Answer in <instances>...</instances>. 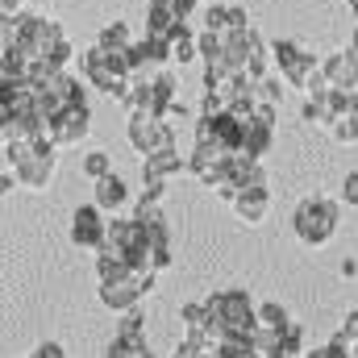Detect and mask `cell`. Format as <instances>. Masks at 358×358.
Segmentation results:
<instances>
[{
	"mask_svg": "<svg viewBox=\"0 0 358 358\" xmlns=\"http://www.w3.org/2000/svg\"><path fill=\"white\" fill-rule=\"evenodd\" d=\"M0 155L8 159V167L17 176V187H29V192H46L55 171H59V146L42 138V125L34 134L13 138Z\"/></svg>",
	"mask_w": 358,
	"mask_h": 358,
	"instance_id": "obj_1",
	"label": "cell"
},
{
	"mask_svg": "<svg viewBox=\"0 0 358 358\" xmlns=\"http://www.w3.org/2000/svg\"><path fill=\"white\" fill-rule=\"evenodd\" d=\"M204 308L221 338H255V329H259V304L242 287H221V292L204 296Z\"/></svg>",
	"mask_w": 358,
	"mask_h": 358,
	"instance_id": "obj_2",
	"label": "cell"
},
{
	"mask_svg": "<svg viewBox=\"0 0 358 358\" xmlns=\"http://www.w3.org/2000/svg\"><path fill=\"white\" fill-rule=\"evenodd\" d=\"M338 221H342V200H334V196H304L296 204V213H292V234L304 246L321 250L338 234Z\"/></svg>",
	"mask_w": 358,
	"mask_h": 358,
	"instance_id": "obj_3",
	"label": "cell"
},
{
	"mask_svg": "<svg viewBox=\"0 0 358 358\" xmlns=\"http://www.w3.org/2000/svg\"><path fill=\"white\" fill-rule=\"evenodd\" d=\"M271 63H275V71L283 76V84H292V88H300L304 96H317V92H325V71H321V59H313L300 42H292V38H279V42H271Z\"/></svg>",
	"mask_w": 358,
	"mask_h": 358,
	"instance_id": "obj_4",
	"label": "cell"
},
{
	"mask_svg": "<svg viewBox=\"0 0 358 358\" xmlns=\"http://www.w3.org/2000/svg\"><path fill=\"white\" fill-rule=\"evenodd\" d=\"M80 76H84V84L108 92L117 100H125V92H129V63H125V55H104L100 46H92V50L80 55Z\"/></svg>",
	"mask_w": 358,
	"mask_h": 358,
	"instance_id": "obj_5",
	"label": "cell"
},
{
	"mask_svg": "<svg viewBox=\"0 0 358 358\" xmlns=\"http://www.w3.org/2000/svg\"><path fill=\"white\" fill-rule=\"evenodd\" d=\"M155 271H134V275H125V279H113V283H100L96 287V296H100V304L104 308H113L117 317L125 313V308H138L150 292H155Z\"/></svg>",
	"mask_w": 358,
	"mask_h": 358,
	"instance_id": "obj_6",
	"label": "cell"
},
{
	"mask_svg": "<svg viewBox=\"0 0 358 358\" xmlns=\"http://www.w3.org/2000/svg\"><path fill=\"white\" fill-rule=\"evenodd\" d=\"M125 134H129V146H134L138 155H150V150H159V146H176V125H167L163 117H155V113H146V108H129Z\"/></svg>",
	"mask_w": 358,
	"mask_h": 358,
	"instance_id": "obj_7",
	"label": "cell"
},
{
	"mask_svg": "<svg viewBox=\"0 0 358 358\" xmlns=\"http://www.w3.org/2000/svg\"><path fill=\"white\" fill-rule=\"evenodd\" d=\"M88 129H92L88 100H84V104H67L59 117L42 121V138H46V142H55L59 150H63V146H80V142L88 138Z\"/></svg>",
	"mask_w": 358,
	"mask_h": 358,
	"instance_id": "obj_8",
	"label": "cell"
},
{
	"mask_svg": "<svg viewBox=\"0 0 358 358\" xmlns=\"http://www.w3.org/2000/svg\"><path fill=\"white\" fill-rule=\"evenodd\" d=\"M242 134H246V121H238L229 108L225 113H213V117H200L196 113V142H213V146H225V150H242Z\"/></svg>",
	"mask_w": 358,
	"mask_h": 358,
	"instance_id": "obj_9",
	"label": "cell"
},
{
	"mask_svg": "<svg viewBox=\"0 0 358 358\" xmlns=\"http://www.w3.org/2000/svg\"><path fill=\"white\" fill-rule=\"evenodd\" d=\"M229 155H234V150H225V146H213V142H196V146H192V155H187V171L200 179L208 192H213V187L225 179Z\"/></svg>",
	"mask_w": 358,
	"mask_h": 358,
	"instance_id": "obj_10",
	"label": "cell"
},
{
	"mask_svg": "<svg viewBox=\"0 0 358 358\" xmlns=\"http://www.w3.org/2000/svg\"><path fill=\"white\" fill-rule=\"evenodd\" d=\"M255 346L263 358H304V329L300 321L283 329H255Z\"/></svg>",
	"mask_w": 358,
	"mask_h": 358,
	"instance_id": "obj_11",
	"label": "cell"
},
{
	"mask_svg": "<svg viewBox=\"0 0 358 358\" xmlns=\"http://www.w3.org/2000/svg\"><path fill=\"white\" fill-rule=\"evenodd\" d=\"M179 321H183V342H192L196 350H204V355H208V350L221 342V334H217V325H213V317H208L204 300L183 304V308H179Z\"/></svg>",
	"mask_w": 358,
	"mask_h": 358,
	"instance_id": "obj_12",
	"label": "cell"
},
{
	"mask_svg": "<svg viewBox=\"0 0 358 358\" xmlns=\"http://www.w3.org/2000/svg\"><path fill=\"white\" fill-rule=\"evenodd\" d=\"M104 229H108V217L96 204H80L71 213V242L80 250H100L104 246Z\"/></svg>",
	"mask_w": 358,
	"mask_h": 358,
	"instance_id": "obj_13",
	"label": "cell"
},
{
	"mask_svg": "<svg viewBox=\"0 0 358 358\" xmlns=\"http://www.w3.org/2000/svg\"><path fill=\"white\" fill-rule=\"evenodd\" d=\"M321 71H325V84H329V88L355 92L358 88V50L355 46L329 50V55L321 59Z\"/></svg>",
	"mask_w": 358,
	"mask_h": 358,
	"instance_id": "obj_14",
	"label": "cell"
},
{
	"mask_svg": "<svg viewBox=\"0 0 358 358\" xmlns=\"http://www.w3.org/2000/svg\"><path fill=\"white\" fill-rule=\"evenodd\" d=\"M179 171H187V159H179L176 146H159V150L142 155V183H167Z\"/></svg>",
	"mask_w": 358,
	"mask_h": 358,
	"instance_id": "obj_15",
	"label": "cell"
},
{
	"mask_svg": "<svg viewBox=\"0 0 358 358\" xmlns=\"http://www.w3.org/2000/svg\"><path fill=\"white\" fill-rule=\"evenodd\" d=\"M92 204H96L100 213H121V208L129 204V183L117 176V171L92 179Z\"/></svg>",
	"mask_w": 358,
	"mask_h": 358,
	"instance_id": "obj_16",
	"label": "cell"
},
{
	"mask_svg": "<svg viewBox=\"0 0 358 358\" xmlns=\"http://www.w3.org/2000/svg\"><path fill=\"white\" fill-rule=\"evenodd\" d=\"M146 246H150V271H155V275L171 267L176 242H171V225H167V217H159V221L146 225Z\"/></svg>",
	"mask_w": 358,
	"mask_h": 358,
	"instance_id": "obj_17",
	"label": "cell"
},
{
	"mask_svg": "<svg viewBox=\"0 0 358 358\" xmlns=\"http://www.w3.org/2000/svg\"><path fill=\"white\" fill-rule=\"evenodd\" d=\"M229 204H234V213H238L246 225H263L267 213H271V192L267 187H242Z\"/></svg>",
	"mask_w": 358,
	"mask_h": 358,
	"instance_id": "obj_18",
	"label": "cell"
},
{
	"mask_svg": "<svg viewBox=\"0 0 358 358\" xmlns=\"http://www.w3.org/2000/svg\"><path fill=\"white\" fill-rule=\"evenodd\" d=\"M271 146H275V121L250 117V121H246V134H242V155L263 159V155H271Z\"/></svg>",
	"mask_w": 358,
	"mask_h": 358,
	"instance_id": "obj_19",
	"label": "cell"
},
{
	"mask_svg": "<svg viewBox=\"0 0 358 358\" xmlns=\"http://www.w3.org/2000/svg\"><path fill=\"white\" fill-rule=\"evenodd\" d=\"M134 271H142V267H134L121 250H113V246H100V250H96V279H100V283L125 279V275H134Z\"/></svg>",
	"mask_w": 358,
	"mask_h": 358,
	"instance_id": "obj_20",
	"label": "cell"
},
{
	"mask_svg": "<svg viewBox=\"0 0 358 358\" xmlns=\"http://www.w3.org/2000/svg\"><path fill=\"white\" fill-rule=\"evenodd\" d=\"M176 25H183V21L176 17V8H171V0H159V4H146V34H150V38H163V42H167Z\"/></svg>",
	"mask_w": 358,
	"mask_h": 358,
	"instance_id": "obj_21",
	"label": "cell"
},
{
	"mask_svg": "<svg viewBox=\"0 0 358 358\" xmlns=\"http://www.w3.org/2000/svg\"><path fill=\"white\" fill-rule=\"evenodd\" d=\"M167 55H171V63H196L200 55H196V29L192 25H176L171 29V38H167Z\"/></svg>",
	"mask_w": 358,
	"mask_h": 358,
	"instance_id": "obj_22",
	"label": "cell"
},
{
	"mask_svg": "<svg viewBox=\"0 0 358 358\" xmlns=\"http://www.w3.org/2000/svg\"><path fill=\"white\" fill-rule=\"evenodd\" d=\"M96 46H100L104 55H125V50L134 46V34H129L125 21H108V25L96 34Z\"/></svg>",
	"mask_w": 358,
	"mask_h": 358,
	"instance_id": "obj_23",
	"label": "cell"
},
{
	"mask_svg": "<svg viewBox=\"0 0 358 358\" xmlns=\"http://www.w3.org/2000/svg\"><path fill=\"white\" fill-rule=\"evenodd\" d=\"M304 121L329 134V125H334V104H329V88L317 92V96H304Z\"/></svg>",
	"mask_w": 358,
	"mask_h": 358,
	"instance_id": "obj_24",
	"label": "cell"
},
{
	"mask_svg": "<svg viewBox=\"0 0 358 358\" xmlns=\"http://www.w3.org/2000/svg\"><path fill=\"white\" fill-rule=\"evenodd\" d=\"M104 358H159L150 350V342L146 338H121V334H113V342H108V355Z\"/></svg>",
	"mask_w": 358,
	"mask_h": 358,
	"instance_id": "obj_25",
	"label": "cell"
},
{
	"mask_svg": "<svg viewBox=\"0 0 358 358\" xmlns=\"http://www.w3.org/2000/svg\"><path fill=\"white\" fill-rule=\"evenodd\" d=\"M208 355L213 358H263L259 346H255V338H221Z\"/></svg>",
	"mask_w": 358,
	"mask_h": 358,
	"instance_id": "obj_26",
	"label": "cell"
},
{
	"mask_svg": "<svg viewBox=\"0 0 358 358\" xmlns=\"http://www.w3.org/2000/svg\"><path fill=\"white\" fill-rule=\"evenodd\" d=\"M255 100H259V104H275V108H279V100H283V76L267 71L263 80H255Z\"/></svg>",
	"mask_w": 358,
	"mask_h": 358,
	"instance_id": "obj_27",
	"label": "cell"
},
{
	"mask_svg": "<svg viewBox=\"0 0 358 358\" xmlns=\"http://www.w3.org/2000/svg\"><path fill=\"white\" fill-rule=\"evenodd\" d=\"M283 325H292V313H287L279 300L259 304V329H283Z\"/></svg>",
	"mask_w": 358,
	"mask_h": 358,
	"instance_id": "obj_28",
	"label": "cell"
},
{
	"mask_svg": "<svg viewBox=\"0 0 358 358\" xmlns=\"http://www.w3.org/2000/svg\"><path fill=\"white\" fill-rule=\"evenodd\" d=\"M329 342H334V346H342L346 355L355 358V350H358V313H346V321L338 325V334H334Z\"/></svg>",
	"mask_w": 358,
	"mask_h": 358,
	"instance_id": "obj_29",
	"label": "cell"
},
{
	"mask_svg": "<svg viewBox=\"0 0 358 358\" xmlns=\"http://www.w3.org/2000/svg\"><path fill=\"white\" fill-rule=\"evenodd\" d=\"M329 138H334V142H342V146H355V142H358V113L334 117V125H329Z\"/></svg>",
	"mask_w": 358,
	"mask_h": 358,
	"instance_id": "obj_30",
	"label": "cell"
},
{
	"mask_svg": "<svg viewBox=\"0 0 358 358\" xmlns=\"http://www.w3.org/2000/svg\"><path fill=\"white\" fill-rule=\"evenodd\" d=\"M117 334H121V338H146V313H142V304L121 313V325H117Z\"/></svg>",
	"mask_w": 358,
	"mask_h": 358,
	"instance_id": "obj_31",
	"label": "cell"
},
{
	"mask_svg": "<svg viewBox=\"0 0 358 358\" xmlns=\"http://www.w3.org/2000/svg\"><path fill=\"white\" fill-rule=\"evenodd\" d=\"M108 171H113V159L104 150H92L88 159H84V176L88 179H100V176H108Z\"/></svg>",
	"mask_w": 358,
	"mask_h": 358,
	"instance_id": "obj_32",
	"label": "cell"
},
{
	"mask_svg": "<svg viewBox=\"0 0 358 358\" xmlns=\"http://www.w3.org/2000/svg\"><path fill=\"white\" fill-rule=\"evenodd\" d=\"M163 121H167V125H179V121H196V113H192L183 100H171V104L163 108Z\"/></svg>",
	"mask_w": 358,
	"mask_h": 358,
	"instance_id": "obj_33",
	"label": "cell"
},
{
	"mask_svg": "<svg viewBox=\"0 0 358 358\" xmlns=\"http://www.w3.org/2000/svg\"><path fill=\"white\" fill-rule=\"evenodd\" d=\"M346 208H358V171H346V179H342V196H338Z\"/></svg>",
	"mask_w": 358,
	"mask_h": 358,
	"instance_id": "obj_34",
	"label": "cell"
},
{
	"mask_svg": "<svg viewBox=\"0 0 358 358\" xmlns=\"http://www.w3.org/2000/svg\"><path fill=\"white\" fill-rule=\"evenodd\" d=\"M304 358H350L342 346H334V342H325V346H313V350H304Z\"/></svg>",
	"mask_w": 358,
	"mask_h": 358,
	"instance_id": "obj_35",
	"label": "cell"
},
{
	"mask_svg": "<svg viewBox=\"0 0 358 358\" xmlns=\"http://www.w3.org/2000/svg\"><path fill=\"white\" fill-rule=\"evenodd\" d=\"M29 358H67V350H63L59 342H38V346H34V355H29Z\"/></svg>",
	"mask_w": 358,
	"mask_h": 358,
	"instance_id": "obj_36",
	"label": "cell"
},
{
	"mask_svg": "<svg viewBox=\"0 0 358 358\" xmlns=\"http://www.w3.org/2000/svg\"><path fill=\"white\" fill-rule=\"evenodd\" d=\"M163 187H167V183H142L138 200H155V204H163Z\"/></svg>",
	"mask_w": 358,
	"mask_h": 358,
	"instance_id": "obj_37",
	"label": "cell"
},
{
	"mask_svg": "<svg viewBox=\"0 0 358 358\" xmlns=\"http://www.w3.org/2000/svg\"><path fill=\"white\" fill-rule=\"evenodd\" d=\"M171 358H200V350H196L192 342H183V338H179V346L171 350Z\"/></svg>",
	"mask_w": 358,
	"mask_h": 358,
	"instance_id": "obj_38",
	"label": "cell"
},
{
	"mask_svg": "<svg viewBox=\"0 0 358 358\" xmlns=\"http://www.w3.org/2000/svg\"><path fill=\"white\" fill-rule=\"evenodd\" d=\"M25 4H29V0H0L4 13H25Z\"/></svg>",
	"mask_w": 358,
	"mask_h": 358,
	"instance_id": "obj_39",
	"label": "cell"
},
{
	"mask_svg": "<svg viewBox=\"0 0 358 358\" xmlns=\"http://www.w3.org/2000/svg\"><path fill=\"white\" fill-rule=\"evenodd\" d=\"M17 187V176H0V196H8Z\"/></svg>",
	"mask_w": 358,
	"mask_h": 358,
	"instance_id": "obj_40",
	"label": "cell"
},
{
	"mask_svg": "<svg viewBox=\"0 0 358 358\" xmlns=\"http://www.w3.org/2000/svg\"><path fill=\"white\" fill-rule=\"evenodd\" d=\"M342 275H346V279H355V275H358V263H355V259H346V263H342Z\"/></svg>",
	"mask_w": 358,
	"mask_h": 358,
	"instance_id": "obj_41",
	"label": "cell"
},
{
	"mask_svg": "<svg viewBox=\"0 0 358 358\" xmlns=\"http://www.w3.org/2000/svg\"><path fill=\"white\" fill-rule=\"evenodd\" d=\"M350 13H355V21H358V0H350Z\"/></svg>",
	"mask_w": 358,
	"mask_h": 358,
	"instance_id": "obj_42",
	"label": "cell"
},
{
	"mask_svg": "<svg viewBox=\"0 0 358 358\" xmlns=\"http://www.w3.org/2000/svg\"><path fill=\"white\" fill-rule=\"evenodd\" d=\"M350 46H355V50H358V25H355V38H350Z\"/></svg>",
	"mask_w": 358,
	"mask_h": 358,
	"instance_id": "obj_43",
	"label": "cell"
},
{
	"mask_svg": "<svg viewBox=\"0 0 358 358\" xmlns=\"http://www.w3.org/2000/svg\"><path fill=\"white\" fill-rule=\"evenodd\" d=\"M146 4H159V0H146Z\"/></svg>",
	"mask_w": 358,
	"mask_h": 358,
	"instance_id": "obj_44",
	"label": "cell"
},
{
	"mask_svg": "<svg viewBox=\"0 0 358 358\" xmlns=\"http://www.w3.org/2000/svg\"><path fill=\"white\" fill-rule=\"evenodd\" d=\"M355 358H358V350H355Z\"/></svg>",
	"mask_w": 358,
	"mask_h": 358,
	"instance_id": "obj_45",
	"label": "cell"
}]
</instances>
